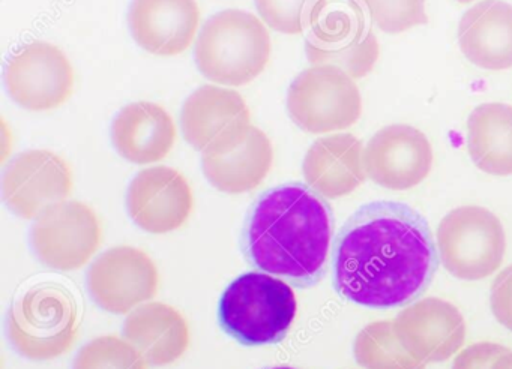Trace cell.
Instances as JSON below:
<instances>
[{
    "mask_svg": "<svg viewBox=\"0 0 512 369\" xmlns=\"http://www.w3.org/2000/svg\"><path fill=\"white\" fill-rule=\"evenodd\" d=\"M436 266L427 219L400 201L364 204L335 240V288L368 308L409 303L430 284Z\"/></svg>",
    "mask_w": 512,
    "mask_h": 369,
    "instance_id": "obj_1",
    "label": "cell"
},
{
    "mask_svg": "<svg viewBox=\"0 0 512 369\" xmlns=\"http://www.w3.org/2000/svg\"><path fill=\"white\" fill-rule=\"evenodd\" d=\"M331 240L328 203L302 183H286L265 192L245 222L248 261L298 287H311L322 279Z\"/></svg>",
    "mask_w": 512,
    "mask_h": 369,
    "instance_id": "obj_2",
    "label": "cell"
},
{
    "mask_svg": "<svg viewBox=\"0 0 512 369\" xmlns=\"http://www.w3.org/2000/svg\"><path fill=\"white\" fill-rule=\"evenodd\" d=\"M271 36L262 20L241 9H226L206 20L196 42V63L208 80L242 86L265 71Z\"/></svg>",
    "mask_w": 512,
    "mask_h": 369,
    "instance_id": "obj_3",
    "label": "cell"
},
{
    "mask_svg": "<svg viewBox=\"0 0 512 369\" xmlns=\"http://www.w3.org/2000/svg\"><path fill=\"white\" fill-rule=\"evenodd\" d=\"M298 312L295 291L283 279L265 272L236 278L220 302L221 327L244 345L283 341Z\"/></svg>",
    "mask_w": 512,
    "mask_h": 369,
    "instance_id": "obj_4",
    "label": "cell"
},
{
    "mask_svg": "<svg viewBox=\"0 0 512 369\" xmlns=\"http://www.w3.org/2000/svg\"><path fill=\"white\" fill-rule=\"evenodd\" d=\"M79 306L71 291L56 282L29 288L8 318L11 344L29 360L46 362L64 356L79 336Z\"/></svg>",
    "mask_w": 512,
    "mask_h": 369,
    "instance_id": "obj_5",
    "label": "cell"
},
{
    "mask_svg": "<svg viewBox=\"0 0 512 369\" xmlns=\"http://www.w3.org/2000/svg\"><path fill=\"white\" fill-rule=\"evenodd\" d=\"M305 51L311 65H329L350 77L370 74L380 47L353 0H319L310 17Z\"/></svg>",
    "mask_w": 512,
    "mask_h": 369,
    "instance_id": "obj_6",
    "label": "cell"
},
{
    "mask_svg": "<svg viewBox=\"0 0 512 369\" xmlns=\"http://www.w3.org/2000/svg\"><path fill=\"white\" fill-rule=\"evenodd\" d=\"M437 246L440 261L452 276L479 281L502 264L505 231L500 219L485 207H457L440 221Z\"/></svg>",
    "mask_w": 512,
    "mask_h": 369,
    "instance_id": "obj_7",
    "label": "cell"
},
{
    "mask_svg": "<svg viewBox=\"0 0 512 369\" xmlns=\"http://www.w3.org/2000/svg\"><path fill=\"white\" fill-rule=\"evenodd\" d=\"M287 110L311 134L341 131L358 122L362 99L355 78L329 65H313L290 84Z\"/></svg>",
    "mask_w": 512,
    "mask_h": 369,
    "instance_id": "obj_8",
    "label": "cell"
},
{
    "mask_svg": "<svg viewBox=\"0 0 512 369\" xmlns=\"http://www.w3.org/2000/svg\"><path fill=\"white\" fill-rule=\"evenodd\" d=\"M32 246L38 260L53 270L82 269L103 243V227L88 204L65 200L35 219Z\"/></svg>",
    "mask_w": 512,
    "mask_h": 369,
    "instance_id": "obj_9",
    "label": "cell"
},
{
    "mask_svg": "<svg viewBox=\"0 0 512 369\" xmlns=\"http://www.w3.org/2000/svg\"><path fill=\"white\" fill-rule=\"evenodd\" d=\"M5 84L20 107L47 111L70 99L76 75L61 48L50 42L34 41L13 54L5 69Z\"/></svg>",
    "mask_w": 512,
    "mask_h": 369,
    "instance_id": "obj_10",
    "label": "cell"
},
{
    "mask_svg": "<svg viewBox=\"0 0 512 369\" xmlns=\"http://www.w3.org/2000/svg\"><path fill=\"white\" fill-rule=\"evenodd\" d=\"M88 288L92 299L104 311L130 314L154 299L160 288V272L143 249L115 246L92 264Z\"/></svg>",
    "mask_w": 512,
    "mask_h": 369,
    "instance_id": "obj_11",
    "label": "cell"
},
{
    "mask_svg": "<svg viewBox=\"0 0 512 369\" xmlns=\"http://www.w3.org/2000/svg\"><path fill=\"white\" fill-rule=\"evenodd\" d=\"M74 188L70 164L52 150H28L8 165L2 180L7 206L23 219H38L68 200Z\"/></svg>",
    "mask_w": 512,
    "mask_h": 369,
    "instance_id": "obj_12",
    "label": "cell"
},
{
    "mask_svg": "<svg viewBox=\"0 0 512 369\" xmlns=\"http://www.w3.org/2000/svg\"><path fill=\"white\" fill-rule=\"evenodd\" d=\"M181 126L185 140L205 155L235 146L253 125L250 108L238 92L203 86L185 101Z\"/></svg>",
    "mask_w": 512,
    "mask_h": 369,
    "instance_id": "obj_13",
    "label": "cell"
},
{
    "mask_svg": "<svg viewBox=\"0 0 512 369\" xmlns=\"http://www.w3.org/2000/svg\"><path fill=\"white\" fill-rule=\"evenodd\" d=\"M433 165V149L424 132L410 125L380 129L364 150V168L377 185L406 191L427 179Z\"/></svg>",
    "mask_w": 512,
    "mask_h": 369,
    "instance_id": "obj_14",
    "label": "cell"
},
{
    "mask_svg": "<svg viewBox=\"0 0 512 369\" xmlns=\"http://www.w3.org/2000/svg\"><path fill=\"white\" fill-rule=\"evenodd\" d=\"M131 219L142 230L167 234L179 230L194 209V194L184 174L175 168L151 167L140 171L127 195Z\"/></svg>",
    "mask_w": 512,
    "mask_h": 369,
    "instance_id": "obj_15",
    "label": "cell"
},
{
    "mask_svg": "<svg viewBox=\"0 0 512 369\" xmlns=\"http://www.w3.org/2000/svg\"><path fill=\"white\" fill-rule=\"evenodd\" d=\"M398 341L415 359L445 362L466 339L463 315L452 303L427 297L403 309L394 320Z\"/></svg>",
    "mask_w": 512,
    "mask_h": 369,
    "instance_id": "obj_16",
    "label": "cell"
},
{
    "mask_svg": "<svg viewBox=\"0 0 512 369\" xmlns=\"http://www.w3.org/2000/svg\"><path fill=\"white\" fill-rule=\"evenodd\" d=\"M196 0H133L128 23L134 41L155 56H178L196 38Z\"/></svg>",
    "mask_w": 512,
    "mask_h": 369,
    "instance_id": "obj_17",
    "label": "cell"
},
{
    "mask_svg": "<svg viewBox=\"0 0 512 369\" xmlns=\"http://www.w3.org/2000/svg\"><path fill=\"white\" fill-rule=\"evenodd\" d=\"M458 44L478 68L502 71L512 66V5L482 0L467 9L458 24Z\"/></svg>",
    "mask_w": 512,
    "mask_h": 369,
    "instance_id": "obj_18",
    "label": "cell"
},
{
    "mask_svg": "<svg viewBox=\"0 0 512 369\" xmlns=\"http://www.w3.org/2000/svg\"><path fill=\"white\" fill-rule=\"evenodd\" d=\"M112 140L122 158L137 165L154 164L172 152L176 126L161 105L139 101L113 120Z\"/></svg>",
    "mask_w": 512,
    "mask_h": 369,
    "instance_id": "obj_19",
    "label": "cell"
},
{
    "mask_svg": "<svg viewBox=\"0 0 512 369\" xmlns=\"http://www.w3.org/2000/svg\"><path fill=\"white\" fill-rule=\"evenodd\" d=\"M308 186L326 198H340L364 183V149L352 134L319 138L304 158Z\"/></svg>",
    "mask_w": 512,
    "mask_h": 369,
    "instance_id": "obj_20",
    "label": "cell"
},
{
    "mask_svg": "<svg viewBox=\"0 0 512 369\" xmlns=\"http://www.w3.org/2000/svg\"><path fill=\"white\" fill-rule=\"evenodd\" d=\"M124 336L154 366L172 365L187 353L191 342L184 315L163 302H148L131 311Z\"/></svg>",
    "mask_w": 512,
    "mask_h": 369,
    "instance_id": "obj_21",
    "label": "cell"
},
{
    "mask_svg": "<svg viewBox=\"0 0 512 369\" xmlns=\"http://www.w3.org/2000/svg\"><path fill=\"white\" fill-rule=\"evenodd\" d=\"M272 162L271 140L256 126H251L247 137L235 146L202 156L206 179L226 194H245L256 189L271 171Z\"/></svg>",
    "mask_w": 512,
    "mask_h": 369,
    "instance_id": "obj_22",
    "label": "cell"
},
{
    "mask_svg": "<svg viewBox=\"0 0 512 369\" xmlns=\"http://www.w3.org/2000/svg\"><path fill=\"white\" fill-rule=\"evenodd\" d=\"M467 149L473 164L493 176L512 174V107L481 104L467 119Z\"/></svg>",
    "mask_w": 512,
    "mask_h": 369,
    "instance_id": "obj_23",
    "label": "cell"
},
{
    "mask_svg": "<svg viewBox=\"0 0 512 369\" xmlns=\"http://www.w3.org/2000/svg\"><path fill=\"white\" fill-rule=\"evenodd\" d=\"M353 353L365 369L425 368V363L415 359L398 341L394 321L367 324L356 336Z\"/></svg>",
    "mask_w": 512,
    "mask_h": 369,
    "instance_id": "obj_24",
    "label": "cell"
},
{
    "mask_svg": "<svg viewBox=\"0 0 512 369\" xmlns=\"http://www.w3.org/2000/svg\"><path fill=\"white\" fill-rule=\"evenodd\" d=\"M73 369H148V362L127 339L103 335L79 351Z\"/></svg>",
    "mask_w": 512,
    "mask_h": 369,
    "instance_id": "obj_25",
    "label": "cell"
},
{
    "mask_svg": "<svg viewBox=\"0 0 512 369\" xmlns=\"http://www.w3.org/2000/svg\"><path fill=\"white\" fill-rule=\"evenodd\" d=\"M373 23L386 33H401L427 24L425 0H361Z\"/></svg>",
    "mask_w": 512,
    "mask_h": 369,
    "instance_id": "obj_26",
    "label": "cell"
},
{
    "mask_svg": "<svg viewBox=\"0 0 512 369\" xmlns=\"http://www.w3.org/2000/svg\"><path fill=\"white\" fill-rule=\"evenodd\" d=\"M262 20L271 29L298 35L310 24L311 12L319 0H254Z\"/></svg>",
    "mask_w": 512,
    "mask_h": 369,
    "instance_id": "obj_27",
    "label": "cell"
},
{
    "mask_svg": "<svg viewBox=\"0 0 512 369\" xmlns=\"http://www.w3.org/2000/svg\"><path fill=\"white\" fill-rule=\"evenodd\" d=\"M490 303L491 311L499 324L512 332V264L494 279Z\"/></svg>",
    "mask_w": 512,
    "mask_h": 369,
    "instance_id": "obj_28",
    "label": "cell"
},
{
    "mask_svg": "<svg viewBox=\"0 0 512 369\" xmlns=\"http://www.w3.org/2000/svg\"><path fill=\"white\" fill-rule=\"evenodd\" d=\"M506 353H509V350L503 345L493 344V342H478V344L464 348L455 357L452 369H491L493 363Z\"/></svg>",
    "mask_w": 512,
    "mask_h": 369,
    "instance_id": "obj_29",
    "label": "cell"
},
{
    "mask_svg": "<svg viewBox=\"0 0 512 369\" xmlns=\"http://www.w3.org/2000/svg\"><path fill=\"white\" fill-rule=\"evenodd\" d=\"M491 369H512V351L503 354L502 357L496 360L491 366Z\"/></svg>",
    "mask_w": 512,
    "mask_h": 369,
    "instance_id": "obj_30",
    "label": "cell"
},
{
    "mask_svg": "<svg viewBox=\"0 0 512 369\" xmlns=\"http://www.w3.org/2000/svg\"><path fill=\"white\" fill-rule=\"evenodd\" d=\"M268 369H296V368H290V366H274V368H268Z\"/></svg>",
    "mask_w": 512,
    "mask_h": 369,
    "instance_id": "obj_31",
    "label": "cell"
},
{
    "mask_svg": "<svg viewBox=\"0 0 512 369\" xmlns=\"http://www.w3.org/2000/svg\"><path fill=\"white\" fill-rule=\"evenodd\" d=\"M457 2H460V3H470V2H473V0H457Z\"/></svg>",
    "mask_w": 512,
    "mask_h": 369,
    "instance_id": "obj_32",
    "label": "cell"
}]
</instances>
